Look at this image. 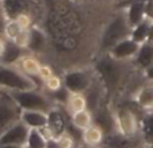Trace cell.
I'll use <instances>...</instances> for the list:
<instances>
[{
    "label": "cell",
    "instance_id": "9a60e30c",
    "mask_svg": "<svg viewBox=\"0 0 153 148\" xmlns=\"http://www.w3.org/2000/svg\"><path fill=\"white\" fill-rule=\"evenodd\" d=\"M118 8H122L125 11L127 23L130 24L131 29L146 19V18H145V3H141V1L125 3V4L118 6Z\"/></svg>",
    "mask_w": 153,
    "mask_h": 148
},
{
    "label": "cell",
    "instance_id": "d6a6232c",
    "mask_svg": "<svg viewBox=\"0 0 153 148\" xmlns=\"http://www.w3.org/2000/svg\"><path fill=\"white\" fill-rule=\"evenodd\" d=\"M145 18L150 22H153V0L145 3Z\"/></svg>",
    "mask_w": 153,
    "mask_h": 148
},
{
    "label": "cell",
    "instance_id": "44dd1931",
    "mask_svg": "<svg viewBox=\"0 0 153 148\" xmlns=\"http://www.w3.org/2000/svg\"><path fill=\"white\" fill-rule=\"evenodd\" d=\"M88 108V98H87L85 93H73L69 92L65 103V111H67L68 116H71L75 112H80Z\"/></svg>",
    "mask_w": 153,
    "mask_h": 148
},
{
    "label": "cell",
    "instance_id": "d6986e66",
    "mask_svg": "<svg viewBox=\"0 0 153 148\" xmlns=\"http://www.w3.org/2000/svg\"><path fill=\"white\" fill-rule=\"evenodd\" d=\"M153 63V42H145L140 46L136 58L133 59V66L142 71Z\"/></svg>",
    "mask_w": 153,
    "mask_h": 148
},
{
    "label": "cell",
    "instance_id": "30bf717a",
    "mask_svg": "<svg viewBox=\"0 0 153 148\" xmlns=\"http://www.w3.org/2000/svg\"><path fill=\"white\" fill-rule=\"evenodd\" d=\"M140 46L141 45L138 42H136L131 37H129V38H125V39L119 40L107 53L113 58H115L117 61H121V62H133V59L136 58L137 53L140 50Z\"/></svg>",
    "mask_w": 153,
    "mask_h": 148
},
{
    "label": "cell",
    "instance_id": "d4e9b609",
    "mask_svg": "<svg viewBox=\"0 0 153 148\" xmlns=\"http://www.w3.org/2000/svg\"><path fill=\"white\" fill-rule=\"evenodd\" d=\"M48 140L43 137V135L39 132V129L31 128L29 132V137L26 141L27 148H46Z\"/></svg>",
    "mask_w": 153,
    "mask_h": 148
},
{
    "label": "cell",
    "instance_id": "7402d4cb",
    "mask_svg": "<svg viewBox=\"0 0 153 148\" xmlns=\"http://www.w3.org/2000/svg\"><path fill=\"white\" fill-rule=\"evenodd\" d=\"M49 127L53 129L56 136L68 129V122L67 119H65V114L58 108V105L49 112Z\"/></svg>",
    "mask_w": 153,
    "mask_h": 148
},
{
    "label": "cell",
    "instance_id": "7bdbcfd3",
    "mask_svg": "<svg viewBox=\"0 0 153 148\" xmlns=\"http://www.w3.org/2000/svg\"><path fill=\"white\" fill-rule=\"evenodd\" d=\"M102 1H111V0H102Z\"/></svg>",
    "mask_w": 153,
    "mask_h": 148
},
{
    "label": "cell",
    "instance_id": "5b68a950",
    "mask_svg": "<svg viewBox=\"0 0 153 148\" xmlns=\"http://www.w3.org/2000/svg\"><path fill=\"white\" fill-rule=\"evenodd\" d=\"M22 109L16 104L11 92L0 90V136L8 128H11L15 122L20 120Z\"/></svg>",
    "mask_w": 153,
    "mask_h": 148
},
{
    "label": "cell",
    "instance_id": "3957f363",
    "mask_svg": "<svg viewBox=\"0 0 153 148\" xmlns=\"http://www.w3.org/2000/svg\"><path fill=\"white\" fill-rule=\"evenodd\" d=\"M131 62H121L113 58L108 53H102V55L96 59L95 71L100 75L103 84L107 89H115L125 80V66Z\"/></svg>",
    "mask_w": 153,
    "mask_h": 148
},
{
    "label": "cell",
    "instance_id": "b9f144b4",
    "mask_svg": "<svg viewBox=\"0 0 153 148\" xmlns=\"http://www.w3.org/2000/svg\"><path fill=\"white\" fill-rule=\"evenodd\" d=\"M76 148H80V144H77V145H76Z\"/></svg>",
    "mask_w": 153,
    "mask_h": 148
},
{
    "label": "cell",
    "instance_id": "8d00e7d4",
    "mask_svg": "<svg viewBox=\"0 0 153 148\" xmlns=\"http://www.w3.org/2000/svg\"><path fill=\"white\" fill-rule=\"evenodd\" d=\"M72 3H75V4H77V6H84V4H90V3H92L94 0H71Z\"/></svg>",
    "mask_w": 153,
    "mask_h": 148
},
{
    "label": "cell",
    "instance_id": "74e56055",
    "mask_svg": "<svg viewBox=\"0 0 153 148\" xmlns=\"http://www.w3.org/2000/svg\"><path fill=\"white\" fill-rule=\"evenodd\" d=\"M146 42H153V22H150L149 34H148V40H146Z\"/></svg>",
    "mask_w": 153,
    "mask_h": 148
},
{
    "label": "cell",
    "instance_id": "4dcf8cb0",
    "mask_svg": "<svg viewBox=\"0 0 153 148\" xmlns=\"http://www.w3.org/2000/svg\"><path fill=\"white\" fill-rule=\"evenodd\" d=\"M53 74H54V70H53L52 66H50L49 63H42L39 74H38V80H39L41 84H42L45 80H48L49 77H52Z\"/></svg>",
    "mask_w": 153,
    "mask_h": 148
},
{
    "label": "cell",
    "instance_id": "cb8c5ba5",
    "mask_svg": "<svg viewBox=\"0 0 153 148\" xmlns=\"http://www.w3.org/2000/svg\"><path fill=\"white\" fill-rule=\"evenodd\" d=\"M149 27H150V20L145 19L144 22H141L140 24H137L136 27L131 29V34H130V37L133 38L136 42H138L140 45H142V43H145L148 40Z\"/></svg>",
    "mask_w": 153,
    "mask_h": 148
},
{
    "label": "cell",
    "instance_id": "60d3db41",
    "mask_svg": "<svg viewBox=\"0 0 153 148\" xmlns=\"http://www.w3.org/2000/svg\"><path fill=\"white\" fill-rule=\"evenodd\" d=\"M123 1H126V0H111V3H113V4H115V6H118V4L123 3Z\"/></svg>",
    "mask_w": 153,
    "mask_h": 148
},
{
    "label": "cell",
    "instance_id": "bcb514c9",
    "mask_svg": "<svg viewBox=\"0 0 153 148\" xmlns=\"http://www.w3.org/2000/svg\"><path fill=\"white\" fill-rule=\"evenodd\" d=\"M146 148H149V147H146Z\"/></svg>",
    "mask_w": 153,
    "mask_h": 148
},
{
    "label": "cell",
    "instance_id": "8fae6325",
    "mask_svg": "<svg viewBox=\"0 0 153 148\" xmlns=\"http://www.w3.org/2000/svg\"><path fill=\"white\" fill-rule=\"evenodd\" d=\"M29 132L30 128L22 120H19L0 136V144H12V145L23 147V145H26Z\"/></svg>",
    "mask_w": 153,
    "mask_h": 148
},
{
    "label": "cell",
    "instance_id": "603a6c76",
    "mask_svg": "<svg viewBox=\"0 0 153 148\" xmlns=\"http://www.w3.org/2000/svg\"><path fill=\"white\" fill-rule=\"evenodd\" d=\"M141 135L146 144L153 145V112H146L144 116L141 117Z\"/></svg>",
    "mask_w": 153,
    "mask_h": 148
},
{
    "label": "cell",
    "instance_id": "f6af8a7d",
    "mask_svg": "<svg viewBox=\"0 0 153 148\" xmlns=\"http://www.w3.org/2000/svg\"><path fill=\"white\" fill-rule=\"evenodd\" d=\"M0 90H1V88H0Z\"/></svg>",
    "mask_w": 153,
    "mask_h": 148
},
{
    "label": "cell",
    "instance_id": "9c48e42d",
    "mask_svg": "<svg viewBox=\"0 0 153 148\" xmlns=\"http://www.w3.org/2000/svg\"><path fill=\"white\" fill-rule=\"evenodd\" d=\"M149 145L144 140L142 135L138 136H125L119 132H111L106 135L102 148H146Z\"/></svg>",
    "mask_w": 153,
    "mask_h": 148
},
{
    "label": "cell",
    "instance_id": "f546056e",
    "mask_svg": "<svg viewBox=\"0 0 153 148\" xmlns=\"http://www.w3.org/2000/svg\"><path fill=\"white\" fill-rule=\"evenodd\" d=\"M12 42L15 45H18L19 47L25 48L29 51V45H30V30H22L16 37L12 39Z\"/></svg>",
    "mask_w": 153,
    "mask_h": 148
},
{
    "label": "cell",
    "instance_id": "484cf974",
    "mask_svg": "<svg viewBox=\"0 0 153 148\" xmlns=\"http://www.w3.org/2000/svg\"><path fill=\"white\" fill-rule=\"evenodd\" d=\"M42 89H45V92H48V93H57L58 90H61V89L64 88V80L62 77H60L58 74H53L52 77H49L48 80H45L42 82Z\"/></svg>",
    "mask_w": 153,
    "mask_h": 148
},
{
    "label": "cell",
    "instance_id": "1f68e13d",
    "mask_svg": "<svg viewBox=\"0 0 153 148\" xmlns=\"http://www.w3.org/2000/svg\"><path fill=\"white\" fill-rule=\"evenodd\" d=\"M142 75H144L146 82H153V63L142 70Z\"/></svg>",
    "mask_w": 153,
    "mask_h": 148
},
{
    "label": "cell",
    "instance_id": "7a4b0ae2",
    "mask_svg": "<svg viewBox=\"0 0 153 148\" xmlns=\"http://www.w3.org/2000/svg\"><path fill=\"white\" fill-rule=\"evenodd\" d=\"M11 94L22 111H42L49 113L53 108L57 106L54 98L39 88L11 92Z\"/></svg>",
    "mask_w": 153,
    "mask_h": 148
},
{
    "label": "cell",
    "instance_id": "ba28073f",
    "mask_svg": "<svg viewBox=\"0 0 153 148\" xmlns=\"http://www.w3.org/2000/svg\"><path fill=\"white\" fill-rule=\"evenodd\" d=\"M3 7L7 19H15L20 14H30L37 19L43 11V4L39 0H3Z\"/></svg>",
    "mask_w": 153,
    "mask_h": 148
},
{
    "label": "cell",
    "instance_id": "5bb4252c",
    "mask_svg": "<svg viewBox=\"0 0 153 148\" xmlns=\"http://www.w3.org/2000/svg\"><path fill=\"white\" fill-rule=\"evenodd\" d=\"M106 139V132L103 131L102 127L94 122L92 125L81 131L80 135V141L83 145L87 147H94V148H102L103 141Z\"/></svg>",
    "mask_w": 153,
    "mask_h": 148
},
{
    "label": "cell",
    "instance_id": "f1b7e54d",
    "mask_svg": "<svg viewBox=\"0 0 153 148\" xmlns=\"http://www.w3.org/2000/svg\"><path fill=\"white\" fill-rule=\"evenodd\" d=\"M14 20L23 30H30L33 26H34V24H37V22H35V18L31 16L30 14H20V15H18V16L15 18Z\"/></svg>",
    "mask_w": 153,
    "mask_h": 148
},
{
    "label": "cell",
    "instance_id": "ac0fdd59",
    "mask_svg": "<svg viewBox=\"0 0 153 148\" xmlns=\"http://www.w3.org/2000/svg\"><path fill=\"white\" fill-rule=\"evenodd\" d=\"M26 53H29V51L22 47H19L18 45H15L12 40H7L6 50H4L3 55L0 57V65L15 66Z\"/></svg>",
    "mask_w": 153,
    "mask_h": 148
},
{
    "label": "cell",
    "instance_id": "836d02e7",
    "mask_svg": "<svg viewBox=\"0 0 153 148\" xmlns=\"http://www.w3.org/2000/svg\"><path fill=\"white\" fill-rule=\"evenodd\" d=\"M6 46H7V38L4 35H0V57L3 55L4 50H6Z\"/></svg>",
    "mask_w": 153,
    "mask_h": 148
},
{
    "label": "cell",
    "instance_id": "6da1fadb",
    "mask_svg": "<svg viewBox=\"0 0 153 148\" xmlns=\"http://www.w3.org/2000/svg\"><path fill=\"white\" fill-rule=\"evenodd\" d=\"M130 34H131V27L127 23L125 11L122 8H118L117 12L114 14V16L103 27L100 40H99L100 53H107L119 40L129 38Z\"/></svg>",
    "mask_w": 153,
    "mask_h": 148
},
{
    "label": "cell",
    "instance_id": "e575fe53",
    "mask_svg": "<svg viewBox=\"0 0 153 148\" xmlns=\"http://www.w3.org/2000/svg\"><path fill=\"white\" fill-rule=\"evenodd\" d=\"M7 18L4 15H0V35H4V29H6Z\"/></svg>",
    "mask_w": 153,
    "mask_h": 148
},
{
    "label": "cell",
    "instance_id": "f35d334b",
    "mask_svg": "<svg viewBox=\"0 0 153 148\" xmlns=\"http://www.w3.org/2000/svg\"><path fill=\"white\" fill-rule=\"evenodd\" d=\"M0 148H20L19 145H12V144H0Z\"/></svg>",
    "mask_w": 153,
    "mask_h": 148
},
{
    "label": "cell",
    "instance_id": "ab89813d",
    "mask_svg": "<svg viewBox=\"0 0 153 148\" xmlns=\"http://www.w3.org/2000/svg\"><path fill=\"white\" fill-rule=\"evenodd\" d=\"M0 15H4V7H3V0H0Z\"/></svg>",
    "mask_w": 153,
    "mask_h": 148
},
{
    "label": "cell",
    "instance_id": "ffe728a7",
    "mask_svg": "<svg viewBox=\"0 0 153 148\" xmlns=\"http://www.w3.org/2000/svg\"><path fill=\"white\" fill-rule=\"evenodd\" d=\"M69 122L73 128L79 129V131H84L85 128H88L90 125H92L95 122V119H94V113L90 108L84 109V111L80 112H75L69 116Z\"/></svg>",
    "mask_w": 153,
    "mask_h": 148
},
{
    "label": "cell",
    "instance_id": "2e32d148",
    "mask_svg": "<svg viewBox=\"0 0 153 148\" xmlns=\"http://www.w3.org/2000/svg\"><path fill=\"white\" fill-rule=\"evenodd\" d=\"M15 66L19 67L25 74L33 77L35 81H37L38 80V74H39V70H41V66H42V62L38 59L37 55L29 51L20 58L19 62H18Z\"/></svg>",
    "mask_w": 153,
    "mask_h": 148
},
{
    "label": "cell",
    "instance_id": "ee69618b",
    "mask_svg": "<svg viewBox=\"0 0 153 148\" xmlns=\"http://www.w3.org/2000/svg\"><path fill=\"white\" fill-rule=\"evenodd\" d=\"M20 148H27V147H26V145H23V147H20Z\"/></svg>",
    "mask_w": 153,
    "mask_h": 148
},
{
    "label": "cell",
    "instance_id": "e0dca14e",
    "mask_svg": "<svg viewBox=\"0 0 153 148\" xmlns=\"http://www.w3.org/2000/svg\"><path fill=\"white\" fill-rule=\"evenodd\" d=\"M20 120L29 127L30 129H39L42 127L49 125V113L42 111H22Z\"/></svg>",
    "mask_w": 153,
    "mask_h": 148
},
{
    "label": "cell",
    "instance_id": "52a82bcc",
    "mask_svg": "<svg viewBox=\"0 0 153 148\" xmlns=\"http://www.w3.org/2000/svg\"><path fill=\"white\" fill-rule=\"evenodd\" d=\"M64 86L73 93H87L94 85V74L87 69H71L62 75Z\"/></svg>",
    "mask_w": 153,
    "mask_h": 148
},
{
    "label": "cell",
    "instance_id": "277c9868",
    "mask_svg": "<svg viewBox=\"0 0 153 148\" xmlns=\"http://www.w3.org/2000/svg\"><path fill=\"white\" fill-rule=\"evenodd\" d=\"M0 88L8 92L29 90L38 88V82L16 66L0 65Z\"/></svg>",
    "mask_w": 153,
    "mask_h": 148
},
{
    "label": "cell",
    "instance_id": "d590c367",
    "mask_svg": "<svg viewBox=\"0 0 153 148\" xmlns=\"http://www.w3.org/2000/svg\"><path fill=\"white\" fill-rule=\"evenodd\" d=\"M46 148H61V147L57 144V141H56V139H50V140H48Z\"/></svg>",
    "mask_w": 153,
    "mask_h": 148
},
{
    "label": "cell",
    "instance_id": "8992f818",
    "mask_svg": "<svg viewBox=\"0 0 153 148\" xmlns=\"http://www.w3.org/2000/svg\"><path fill=\"white\" fill-rule=\"evenodd\" d=\"M114 113L115 120V131L125 136H138L141 135V119L129 106H119Z\"/></svg>",
    "mask_w": 153,
    "mask_h": 148
},
{
    "label": "cell",
    "instance_id": "4316f807",
    "mask_svg": "<svg viewBox=\"0 0 153 148\" xmlns=\"http://www.w3.org/2000/svg\"><path fill=\"white\" fill-rule=\"evenodd\" d=\"M54 139H56L57 144L60 145L61 148H76V145H77V143H76L73 135L71 133L68 129L67 131H64V132H61V133H58Z\"/></svg>",
    "mask_w": 153,
    "mask_h": 148
},
{
    "label": "cell",
    "instance_id": "4fadbf2b",
    "mask_svg": "<svg viewBox=\"0 0 153 148\" xmlns=\"http://www.w3.org/2000/svg\"><path fill=\"white\" fill-rule=\"evenodd\" d=\"M131 98L133 103L145 113L153 112V82H145L142 86H140Z\"/></svg>",
    "mask_w": 153,
    "mask_h": 148
},
{
    "label": "cell",
    "instance_id": "83f0119b",
    "mask_svg": "<svg viewBox=\"0 0 153 148\" xmlns=\"http://www.w3.org/2000/svg\"><path fill=\"white\" fill-rule=\"evenodd\" d=\"M23 29H22L14 19H7L6 29H4V37L7 38V40H12Z\"/></svg>",
    "mask_w": 153,
    "mask_h": 148
},
{
    "label": "cell",
    "instance_id": "7c38bea8",
    "mask_svg": "<svg viewBox=\"0 0 153 148\" xmlns=\"http://www.w3.org/2000/svg\"><path fill=\"white\" fill-rule=\"evenodd\" d=\"M50 46V37L46 30L39 24H34L30 29V45L29 51L33 54H43Z\"/></svg>",
    "mask_w": 153,
    "mask_h": 148
}]
</instances>
